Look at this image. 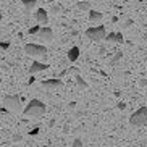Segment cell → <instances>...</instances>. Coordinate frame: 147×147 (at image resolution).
Listing matches in <instances>:
<instances>
[{
    "label": "cell",
    "mask_w": 147,
    "mask_h": 147,
    "mask_svg": "<svg viewBox=\"0 0 147 147\" xmlns=\"http://www.w3.org/2000/svg\"><path fill=\"white\" fill-rule=\"evenodd\" d=\"M0 82H2V78H0Z\"/></svg>",
    "instance_id": "4dcf8cb0"
},
{
    "label": "cell",
    "mask_w": 147,
    "mask_h": 147,
    "mask_svg": "<svg viewBox=\"0 0 147 147\" xmlns=\"http://www.w3.org/2000/svg\"><path fill=\"white\" fill-rule=\"evenodd\" d=\"M0 21H2V13H0Z\"/></svg>",
    "instance_id": "f546056e"
},
{
    "label": "cell",
    "mask_w": 147,
    "mask_h": 147,
    "mask_svg": "<svg viewBox=\"0 0 147 147\" xmlns=\"http://www.w3.org/2000/svg\"><path fill=\"white\" fill-rule=\"evenodd\" d=\"M121 57H123V52H117L115 55L112 57V60H110V63H112V65H117L118 61L121 60Z\"/></svg>",
    "instance_id": "9a60e30c"
},
{
    "label": "cell",
    "mask_w": 147,
    "mask_h": 147,
    "mask_svg": "<svg viewBox=\"0 0 147 147\" xmlns=\"http://www.w3.org/2000/svg\"><path fill=\"white\" fill-rule=\"evenodd\" d=\"M3 104L11 112H21V97L18 95H5Z\"/></svg>",
    "instance_id": "277c9868"
},
{
    "label": "cell",
    "mask_w": 147,
    "mask_h": 147,
    "mask_svg": "<svg viewBox=\"0 0 147 147\" xmlns=\"http://www.w3.org/2000/svg\"><path fill=\"white\" fill-rule=\"evenodd\" d=\"M37 37L42 40H47V42H50V40H53V31L50 29L49 26H40L39 32H37Z\"/></svg>",
    "instance_id": "8992f818"
},
{
    "label": "cell",
    "mask_w": 147,
    "mask_h": 147,
    "mask_svg": "<svg viewBox=\"0 0 147 147\" xmlns=\"http://www.w3.org/2000/svg\"><path fill=\"white\" fill-rule=\"evenodd\" d=\"M129 125L131 126H144L147 125V107L138 108L134 113H131L129 117Z\"/></svg>",
    "instance_id": "7a4b0ae2"
},
{
    "label": "cell",
    "mask_w": 147,
    "mask_h": 147,
    "mask_svg": "<svg viewBox=\"0 0 147 147\" xmlns=\"http://www.w3.org/2000/svg\"><path fill=\"white\" fill-rule=\"evenodd\" d=\"M21 3L24 7V10H26V13H29L31 10L37 5V0H21Z\"/></svg>",
    "instance_id": "7c38bea8"
},
{
    "label": "cell",
    "mask_w": 147,
    "mask_h": 147,
    "mask_svg": "<svg viewBox=\"0 0 147 147\" xmlns=\"http://www.w3.org/2000/svg\"><path fill=\"white\" fill-rule=\"evenodd\" d=\"M0 113H8V108L7 107H0Z\"/></svg>",
    "instance_id": "4316f807"
},
{
    "label": "cell",
    "mask_w": 147,
    "mask_h": 147,
    "mask_svg": "<svg viewBox=\"0 0 147 147\" xmlns=\"http://www.w3.org/2000/svg\"><path fill=\"white\" fill-rule=\"evenodd\" d=\"M78 58H79V47L74 45V47H71L68 50V60L69 61H76Z\"/></svg>",
    "instance_id": "8fae6325"
},
{
    "label": "cell",
    "mask_w": 147,
    "mask_h": 147,
    "mask_svg": "<svg viewBox=\"0 0 147 147\" xmlns=\"http://www.w3.org/2000/svg\"><path fill=\"white\" fill-rule=\"evenodd\" d=\"M104 18V15L97 11V10H89V21L91 23H99L100 20Z\"/></svg>",
    "instance_id": "30bf717a"
},
{
    "label": "cell",
    "mask_w": 147,
    "mask_h": 147,
    "mask_svg": "<svg viewBox=\"0 0 147 147\" xmlns=\"http://www.w3.org/2000/svg\"><path fill=\"white\" fill-rule=\"evenodd\" d=\"M131 24H133V20H128V21H126L125 24H123V28H129Z\"/></svg>",
    "instance_id": "d4e9b609"
},
{
    "label": "cell",
    "mask_w": 147,
    "mask_h": 147,
    "mask_svg": "<svg viewBox=\"0 0 147 147\" xmlns=\"http://www.w3.org/2000/svg\"><path fill=\"white\" fill-rule=\"evenodd\" d=\"M139 86H141V87H146V86H147V79H139Z\"/></svg>",
    "instance_id": "603a6c76"
},
{
    "label": "cell",
    "mask_w": 147,
    "mask_h": 147,
    "mask_svg": "<svg viewBox=\"0 0 147 147\" xmlns=\"http://www.w3.org/2000/svg\"><path fill=\"white\" fill-rule=\"evenodd\" d=\"M82 144H84V142H82L81 138H76V139L73 141V147H82Z\"/></svg>",
    "instance_id": "d6986e66"
},
{
    "label": "cell",
    "mask_w": 147,
    "mask_h": 147,
    "mask_svg": "<svg viewBox=\"0 0 147 147\" xmlns=\"http://www.w3.org/2000/svg\"><path fill=\"white\" fill-rule=\"evenodd\" d=\"M8 47H10V42H8V40H5V42H3V40H0V49H2V50H7Z\"/></svg>",
    "instance_id": "ffe728a7"
},
{
    "label": "cell",
    "mask_w": 147,
    "mask_h": 147,
    "mask_svg": "<svg viewBox=\"0 0 147 147\" xmlns=\"http://www.w3.org/2000/svg\"><path fill=\"white\" fill-rule=\"evenodd\" d=\"M76 8H78L79 11H89V10H91V3L86 2V0H84V2H78V3H76Z\"/></svg>",
    "instance_id": "4fadbf2b"
},
{
    "label": "cell",
    "mask_w": 147,
    "mask_h": 147,
    "mask_svg": "<svg viewBox=\"0 0 147 147\" xmlns=\"http://www.w3.org/2000/svg\"><path fill=\"white\" fill-rule=\"evenodd\" d=\"M61 86H63V81L60 78H52L42 81V87H45V89H60Z\"/></svg>",
    "instance_id": "ba28073f"
},
{
    "label": "cell",
    "mask_w": 147,
    "mask_h": 147,
    "mask_svg": "<svg viewBox=\"0 0 147 147\" xmlns=\"http://www.w3.org/2000/svg\"><path fill=\"white\" fill-rule=\"evenodd\" d=\"M86 37L89 40H94V42H100V40L105 39V34H107V31H105L104 26H92V28H87L86 29Z\"/></svg>",
    "instance_id": "3957f363"
},
{
    "label": "cell",
    "mask_w": 147,
    "mask_h": 147,
    "mask_svg": "<svg viewBox=\"0 0 147 147\" xmlns=\"http://www.w3.org/2000/svg\"><path fill=\"white\" fill-rule=\"evenodd\" d=\"M146 97H147V95H146Z\"/></svg>",
    "instance_id": "1f68e13d"
},
{
    "label": "cell",
    "mask_w": 147,
    "mask_h": 147,
    "mask_svg": "<svg viewBox=\"0 0 147 147\" xmlns=\"http://www.w3.org/2000/svg\"><path fill=\"white\" fill-rule=\"evenodd\" d=\"M117 107H118V110H125V108H126V104H125V102H120Z\"/></svg>",
    "instance_id": "cb8c5ba5"
},
{
    "label": "cell",
    "mask_w": 147,
    "mask_h": 147,
    "mask_svg": "<svg viewBox=\"0 0 147 147\" xmlns=\"http://www.w3.org/2000/svg\"><path fill=\"white\" fill-rule=\"evenodd\" d=\"M37 133H39V128H34V129H32V131H31V136H36V134H37Z\"/></svg>",
    "instance_id": "484cf974"
},
{
    "label": "cell",
    "mask_w": 147,
    "mask_h": 147,
    "mask_svg": "<svg viewBox=\"0 0 147 147\" xmlns=\"http://www.w3.org/2000/svg\"><path fill=\"white\" fill-rule=\"evenodd\" d=\"M34 18H36V21L39 23V24H42V26H47V23H49L47 10H44V8H37V10H36V13H34Z\"/></svg>",
    "instance_id": "52a82bcc"
},
{
    "label": "cell",
    "mask_w": 147,
    "mask_h": 147,
    "mask_svg": "<svg viewBox=\"0 0 147 147\" xmlns=\"http://www.w3.org/2000/svg\"><path fill=\"white\" fill-rule=\"evenodd\" d=\"M47 68H49V65H45V63H42V61H32V63H31V68H29V73L36 74V73L44 71V69H47Z\"/></svg>",
    "instance_id": "9c48e42d"
},
{
    "label": "cell",
    "mask_w": 147,
    "mask_h": 147,
    "mask_svg": "<svg viewBox=\"0 0 147 147\" xmlns=\"http://www.w3.org/2000/svg\"><path fill=\"white\" fill-rule=\"evenodd\" d=\"M11 141H13V142H21V141H23V136H21V134H13Z\"/></svg>",
    "instance_id": "44dd1931"
},
{
    "label": "cell",
    "mask_w": 147,
    "mask_h": 147,
    "mask_svg": "<svg viewBox=\"0 0 147 147\" xmlns=\"http://www.w3.org/2000/svg\"><path fill=\"white\" fill-rule=\"evenodd\" d=\"M115 42H118V44L125 42V37H123V34H121V32H115Z\"/></svg>",
    "instance_id": "2e32d148"
},
{
    "label": "cell",
    "mask_w": 147,
    "mask_h": 147,
    "mask_svg": "<svg viewBox=\"0 0 147 147\" xmlns=\"http://www.w3.org/2000/svg\"><path fill=\"white\" fill-rule=\"evenodd\" d=\"M61 10H63V7H61V5H53V7H52V11H53V13H60Z\"/></svg>",
    "instance_id": "7402d4cb"
},
{
    "label": "cell",
    "mask_w": 147,
    "mask_h": 147,
    "mask_svg": "<svg viewBox=\"0 0 147 147\" xmlns=\"http://www.w3.org/2000/svg\"><path fill=\"white\" fill-rule=\"evenodd\" d=\"M40 29V26H31L29 29H28V34H37Z\"/></svg>",
    "instance_id": "ac0fdd59"
},
{
    "label": "cell",
    "mask_w": 147,
    "mask_h": 147,
    "mask_svg": "<svg viewBox=\"0 0 147 147\" xmlns=\"http://www.w3.org/2000/svg\"><path fill=\"white\" fill-rule=\"evenodd\" d=\"M63 133H69V126L65 125V128H63Z\"/></svg>",
    "instance_id": "83f0119b"
},
{
    "label": "cell",
    "mask_w": 147,
    "mask_h": 147,
    "mask_svg": "<svg viewBox=\"0 0 147 147\" xmlns=\"http://www.w3.org/2000/svg\"><path fill=\"white\" fill-rule=\"evenodd\" d=\"M107 42H115V32H108V34H105V39Z\"/></svg>",
    "instance_id": "e0dca14e"
},
{
    "label": "cell",
    "mask_w": 147,
    "mask_h": 147,
    "mask_svg": "<svg viewBox=\"0 0 147 147\" xmlns=\"http://www.w3.org/2000/svg\"><path fill=\"white\" fill-rule=\"evenodd\" d=\"M45 110H47V107H45V104H44L42 100L31 99L29 102H28L26 108L23 110V113H24V117H36V118H39V117H42L44 113H45Z\"/></svg>",
    "instance_id": "6da1fadb"
},
{
    "label": "cell",
    "mask_w": 147,
    "mask_h": 147,
    "mask_svg": "<svg viewBox=\"0 0 147 147\" xmlns=\"http://www.w3.org/2000/svg\"><path fill=\"white\" fill-rule=\"evenodd\" d=\"M76 84H78L79 89H87V82L84 81V79H82L79 74H76Z\"/></svg>",
    "instance_id": "5bb4252c"
},
{
    "label": "cell",
    "mask_w": 147,
    "mask_h": 147,
    "mask_svg": "<svg viewBox=\"0 0 147 147\" xmlns=\"http://www.w3.org/2000/svg\"><path fill=\"white\" fill-rule=\"evenodd\" d=\"M24 52L31 57H45L47 55V47L39 45V44H26L24 45Z\"/></svg>",
    "instance_id": "5b68a950"
},
{
    "label": "cell",
    "mask_w": 147,
    "mask_h": 147,
    "mask_svg": "<svg viewBox=\"0 0 147 147\" xmlns=\"http://www.w3.org/2000/svg\"><path fill=\"white\" fill-rule=\"evenodd\" d=\"M76 107V102H69V108H74Z\"/></svg>",
    "instance_id": "f1b7e54d"
}]
</instances>
